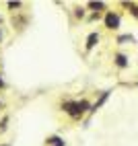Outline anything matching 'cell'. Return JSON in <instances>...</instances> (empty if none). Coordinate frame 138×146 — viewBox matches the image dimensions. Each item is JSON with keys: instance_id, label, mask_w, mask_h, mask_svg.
Segmentation results:
<instances>
[{"instance_id": "ba28073f", "label": "cell", "mask_w": 138, "mask_h": 146, "mask_svg": "<svg viewBox=\"0 0 138 146\" xmlns=\"http://www.w3.org/2000/svg\"><path fill=\"white\" fill-rule=\"evenodd\" d=\"M0 39H2V29H0Z\"/></svg>"}, {"instance_id": "9c48e42d", "label": "cell", "mask_w": 138, "mask_h": 146, "mask_svg": "<svg viewBox=\"0 0 138 146\" xmlns=\"http://www.w3.org/2000/svg\"><path fill=\"white\" fill-rule=\"evenodd\" d=\"M134 15H138V11H136V8H134Z\"/></svg>"}, {"instance_id": "52a82bcc", "label": "cell", "mask_w": 138, "mask_h": 146, "mask_svg": "<svg viewBox=\"0 0 138 146\" xmlns=\"http://www.w3.org/2000/svg\"><path fill=\"white\" fill-rule=\"evenodd\" d=\"M91 8H103L101 2H91Z\"/></svg>"}, {"instance_id": "8992f818", "label": "cell", "mask_w": 138, "mask_h": 146, "mask_svg": "<svg viewBox=\"0 0 138 146\" xmlns=\"http://www.w3.org/2000/svg\"><path fill=\"white\" fill-rule=\"evenodd\" d=\"M47 144H50V146H64V140H62V138H58V136H54V138L47 140Z\"/></svg>"}, {"instance_id": "6da1fadb", "label": "cell", "mask_w": 138, "mask_h": 146, "mask_svg": "<svg viewBox=\"0 0 138 146\" xmlns=\"http://www.w3.org/2000/svg\"><path fill=\"white\" fill-rule=\"evenodd\" d=\"M62 109L70 115V117H81V115L89 109V103H87V101H74V103L68 101V103L62 105Z\"/></svg>"}, {"instance_id": "3957f363", "label": "cell", "mask_w": 138, "mask_h": 146, "mask_svg": "<svg viewBox=\"0 0 138 146\" xmlns=\"http://www.w3.org/2000/svg\"><path fill=\"white\" fill-rule=\"evenodd\" d=\"M97 41H99V35H97V33H91V35L87 37V50L95 47V43H97Z\"/></svg>"}, {"instance_id": "30bf717a", "label": "cell", "mask_w": 138, "mask_h": 146, "mask_svg": "<svg viewBox=\"0 0 138 146\" xmlns=\"http://www.w3.org/2000/svg\"><path fill=\"white\" fill-rule=\"evenodd\" d=\"M0 86H2V78H0Z\"/></svg>"}, {"instance_id": "277c9868", "label": "cell", "mask_w": 138, "mask_h": 146, "mask_svg": "<svg viewBox=\"0 0 138 146\" xmlns=\"http://www.w3.org/2000/svg\"><path fill=\"white\" fill-rule=\"evenodd\" d=\"M115 64L120 66V68H126V66H128V58H126L124 54H117V56H115Z\"/></svg>"}, {"instance_id": "7a4b0ae2", "label": "cell", "mask_w": 138, "mask_h": 146, "mask_svg": "<svg viewBox=\"0 0 138 146\" xmlns=\"http://www.w3.org/2000/svg\"><path fill=\"white\" fill-rule=\"evenodd\" d=\"M105 27L107 29H117L120 27V17L113 15V13H107L105 15Z\"/></svg>"}, {"instance_id": "5b68a950", "label": "cell", "mask_w": 138, "mask_h": 146, "mask_svg": "<svg viewBox=\"0 0 138 146\" xmlns=\"http://www.w3.org/2000/svg\"><path fill=\"white\" fill-rule=\"evenodd\" d=\"M107 97H109V93H103V95H101V99H99V101H97V103H95V105L91 107V111H95V109H99V107H101V105H103V103L107 101Z\"/></svg>"}, {"instance_id": "8fae6325", "label": "cell", "mask_w": 138, "mask_h": 146, "mask_svg": "<svg viewBox=\"0 0 138 146\" xmlns=\"http://www.w3.org/2000/svg\"><path fill=\"white\" fill-rule=\"evenodd\" d=\"M0 23H2V19H0Z\"/></svg>"}]
</instances>
